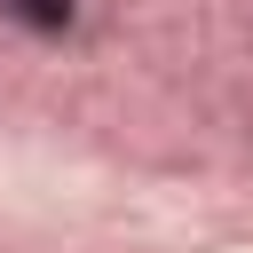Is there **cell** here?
<instances>
[{
	"label": "cell",
	"mask_w": 253,
	"mask_h": 253,
	"mask_svg": "<svg viewBox=\"0 0 253 253\" xmlns=\"http://www.w3.org/2000/svg\"><path fill=\"white\" fill-rule=\"evenodd\" d=\"M0 16L24 24V32H63L71 24V0H0Z\"/></svg>",
	"instance_id": "obj_1"
}]
</instances>
